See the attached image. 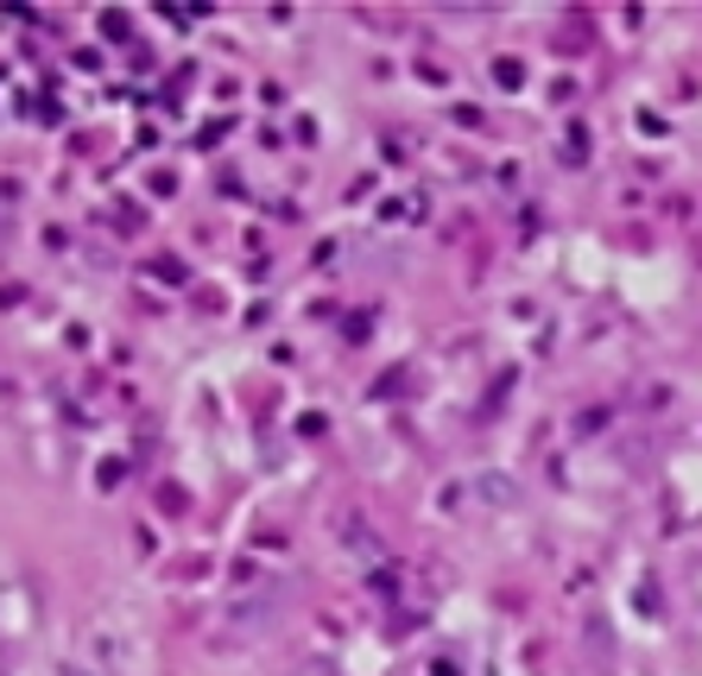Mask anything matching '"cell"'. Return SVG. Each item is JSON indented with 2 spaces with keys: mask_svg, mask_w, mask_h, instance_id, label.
<instances>
[{
  "mask_svg": "<svg viewBox=\"0 0 702 676\" xmlns=\"http://www.w3.org/2000/svg\"><path fill=\"white\" fill-rule=\"evenodd\" d=\"M292 676H329V671H323V664H298Z\"/></svg>",
  "mask_w": 702,
  "mask_h": 676,
  "instance_id": "obj_1",
  "label": "cell"
}]
</instances>
